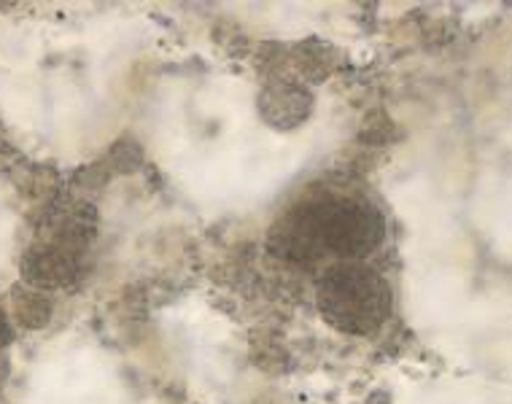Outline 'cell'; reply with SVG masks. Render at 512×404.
<instances>
[{
  "mask_svg": "<svg viewBox=\"0 0 512 404\" xmlns=\"http://www.w3.org/2000/svg\"><path fill=\"white\" fill-rule=\"evenodd\" d=\"M383 216L359 200H321L302 205L281 224V248L292 259L337 256L354 262L372 254L383 240Z\"/></svg>",
  "mask_w": 512,
  "mask_h": 404,
  "instance_id": "1",
  "label": "cell"
},
{
  "mask_svg": "<svg viewBox=\"0 0 512 404\" xmlns=\"http://www.w3.org/2000/svg\"><path fill=\"white\" fill-rule=\"evenodd\" d=\"M318 308L335 329L364 337L378 332L389 318V283L364 264L340 262L321 275Z\"/></svg>",
  "mask_w": 512,
  "mask_h": 404,
  "instance_id": "2",
  "label": "cell"
},
{
  "mask_svg": "<svg viewBox=\"0 0 512 404\" xmlns=\"http://www.w3.org/2000/svg\"><path fill=\"white\" fill-rule=\"evenodd\" d=\"M9 343V326H6V321H3V316H0V348Z\"/></svg>",
  "mask_w": 512,
  "mask_h": 404,
  "instance_id": "3",
  "label": "cell"
}]
</instances>
